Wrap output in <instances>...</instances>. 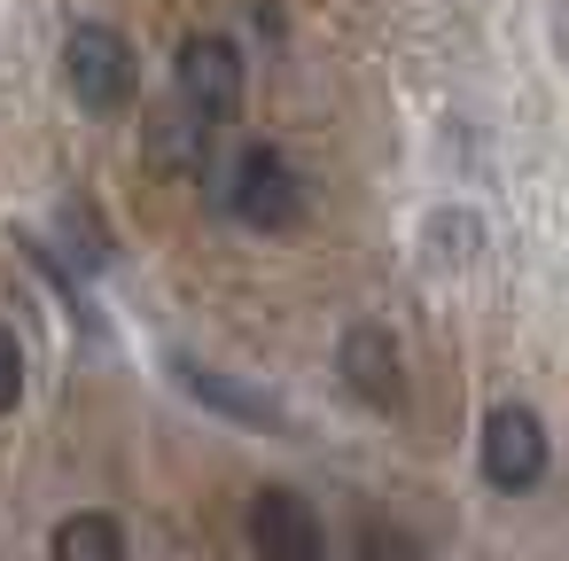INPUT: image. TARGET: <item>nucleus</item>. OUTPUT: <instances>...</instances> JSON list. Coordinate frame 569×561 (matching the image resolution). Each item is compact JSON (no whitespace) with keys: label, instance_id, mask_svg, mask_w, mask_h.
Returning a JSON list of instances; mask_svg holds the SVG:
<instances>
[{"label":"nucleus","instance_id":"nucleus-12","mask_svg":"<svg viewBox=\"0 0 569 561\" xmlns=\"http://www.w3.org/2000/svg\"><path fill=\"white\" fill-rule=\"evenodd\" d=\"M359 545H367V561H421V553H413V538H406L398 522H367V530H359Z\"/></svg>","mask_w":569,"mask_h":561},{"label":"nucleus","instance_id":"nucleus-8","mask_svg":"<svg viewBox=\"0 0 569 561\" xmlns=\"http://www.w3.org/2000/svg\"><path fill=\"white\" fill-rule=\"evenodd\" d=\"M48 553H56V561H126V530L87 507V514H63V522H56Z\"/></svg>","mask_w":569,"mask_h":561},{"label":"nucleus","instance_id":"nucleus-5","mask_svg":"<svg viewBox=\"0 0 569 561\" xmlns=\"http://www.w3.org/2000/svg\"><path fill=\"white\" fill-rule=\"evenodd\" d=\"M546 475V429L530 405H499L483 421V483L491 491H530Z\"/></svg>","mask_w":569,"mask_h":561},{"label":"nucleus","instance_id":"nucleus-11","mask_svg":"<svg viewBox=\"0 0 569 561\" xmlns=\"http://www.w3.org/2000/svg\"><path fill=\"white\" fill-rule=\"evenodd\" d=\"M17 398H24V343L17 328H0V413H17Z\"/></svg>","mask_w":569,"mask_h":561},{"label":"nucleus","instance_id":"nucleus-7","mask_svg":"<svg viewBox=\"0 0 569 561\" xmlns=\"http://www.w3.org/2000/svg\"><path fill=\"white\" fill-rule=\"evenodd\" d=\"M336 367H343V382H351L359 405H375V413L406 405V367H398V343L382 328H351L343 351H336Z\"/></svg>","mask_w":569,"mask_h":561},{"label":"nucleus","instance_id":"nucleus-4","mask_svg":"<svg viewBox=\"0 0 569 561\" xmlns=\"http://www.w3.org/2000/svg\"><path fill=\"white\" fill-rule=\"evenodd\" d=\"M172 382L196 398V405H211V413H227V421H242V429H273V437H297V421H289V405L273 398V390H258V382H234V374H219V367H203V359H172Z\"/></svg>","mask_w":569,"mask_h":561},{"label":"nucleus","instance_id":"nucleus-3","mask_svg":"<svg viewBox=\"0 0 569 561\" xmlns=\"http://www.w3.org/2000/svg\"><path fill=\"white\" fill-rule=\"evenodd\" d=\"M180 102H188V118L203 133L242 110V56H234V40H219V32L180 40Z\"/></svg>","mask_w":569,"mask_h":561},{"label":"nucleus","instance_id":"nucleus-2","mask_svg":"<svg viewBox=\"0 0 569 561\" xmlns=\"http://www.w3.org/2000/svg\"><path fill=\"white\" fill-rule=\"evenodd\" d=\"M63 79H71V94H79L94 118H118V110L133 102V48H126V32L79 24V32L63 40Z\"/></svg>","mask_w":569,"mask_h":561},{"label":"nucleus","instance_id":"nucleus-6","mask_svg":"<svg viewBox=\"0 0 569 561\" xmlns=\"http://www.w3.org/2000/svg\"><path fill=\"white\" fill-rule=\"evenodd\" d=\"M242 530H250V553L258 561H320V514L297 491H281V483H266L250 499Z\"/></svg>","mask_w":569,"mask_h":561},{"label":"nucleus","instance_id":"nucleus-1","mask_svg":"<svg viewBox=\"0 0 569 561\" xmlns=\"http://www.w3.org/2000/svg\"><path fill=\"white\" fill-rule=\"evenodd\" d=\"M227 203H234L242 227L289 234V227L305 219V180H297V164H289L281 149H242V157H234V180H227Z\"/></svg>","mask_w":569,"mask_h":561},{"label":"nucleus","instance_id":"nucleus-10","mask_svg":"<svg viewBox=\"0 0 569 561\" xmlns=\"http://www.w3.org/2000/svg\"><path fill=\"white\" fill-rule=\"evenodd\" d=\"M149 149H157L164 164H196V149H203V126H196V118H180V126H157V133H149Z\"/></svg>","mask_w":569,"mask_h":561},{"label":"nucleus","instance_id":"nucleus-9","mask_svg":"<svg viewBox=\"0 0 569 561\" xmlns=\"http://www.w3.org/2000/svg\"><path fill=\"white\" fill-rule=\"evenodd\" d=\"M476 234H483L476 211H437V219H429V258H437V266H445V258L468 266V258H476Z\"/></svg>","mask_w":569,"mask_h":561}]
</instances>
